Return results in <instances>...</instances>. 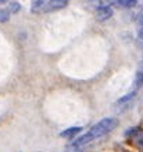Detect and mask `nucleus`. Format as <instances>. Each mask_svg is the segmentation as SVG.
<instances>
[{
  "label": "nucleus",
  "instance_id": "nucleus-1",
  "mask_svg": "<svg viewBox=\"0 0 143 152\" xmlns=\"http://www.w3.org/2000/svg\"><path fill=\"white\" fill-rule=\"evenodd\" d=\"M116 126H118L116 118L101 119V121H99L98 124H95L86 134H84V135H81V137H78V138L75 139V141L72 142V145L84 148V146H86L88 144H91L92 141H95V139L101 138V137H104L106 134H109L112 129H115Z\"/></svg>",
  "mask_w": 143,
  "mask_h": 152
},
{
  "label": "nucleus",
  "instance_id": "nucleus-2",
  "mask_svg": "<svg viewBox=\"0 0 143 152\" xmlns=\"http://www.w3.org/2000/svg\"><path fill=\"white\" fill-rule=\"evenodd\" d=\"M67 4H68V0H47L46 6H44V12H43V13L61 10V9H64Z\"/></svg>",
  "mask_w": 143,
  "mask_h": 152
},
{
  "label": "nucleus",
  "instance_id": "nucleus-3",
  "mask_svg": "<svg viewBox=\"0 0 143 152\" xmlns=\"http://www.w3.org/2000/svg\"><path fill=\"white\" fill-rule=\"evenodd\" d=\"M112 14H113V10H112L109 6H101L97 10V20L98 21H106L108 19H111Z\"/></svg>",
  "mask_w": 143,
  "mask_h": 152
},
{
  "label": "nucleus",
  "instance_id": "nucleus-4",
  "mask_svg": "<svg viewBox=\"0 0 143 152\" xmlns=\"http://www.w3.org/2000/svg\"><path fill=\"white\" fill-rule=\"evenodd\" d=\"M81 131H82V128H81V126H71V128L64 129L62 132L60 134V137H61V138H72V137L78 135Z\"/></svg>",
  "mask_w": 143,
  "mask_h": 152
},
{
  "label": "nucleus",
  "instance_id": "nucleus-5",
  "mask_svg": "<svg viewBox=\"0 0 143 152\" xmlns=\"http://www.w3.org/2000/svg\"><path fill=\"white\" fill-rule=\"evenodd\" d=\"M47 0H34L31 3V13H43Z\"/></svg>",
  "mask_w": 143,
  "mask_h": 152
},
{
  "label": "nucleus",
  "instance_id": "nucleus-6",
  "mask_svg": "<svg viewBox=\"0 0 143 152\" xmlns=\"http://www.w3.org/2000/svg\"><path fill=\"white\" fill-rule=\"evenodd\" d=\"M142 86H143V71L140 70V71L135 75V81H133V88H135V91L139 90Z\"/></svg>",
  "mask_w": 143,
  "mask_h": 152
},
{
  "label": "nucleus",
  "instance_id": "nucleus-7",
  "mask_svg": "<svg viewBox=\"0 0 143 152\" xmlns=\"http://www.w3.org/2000/svg\"><path fill=\"white\" fill-rule=\"evenodd\" d=\"M6 10L10 14H16V13H19L20 10H21V4H20V3H17V1H12V3L7 6Z\"/></svg>",
  "mask_w": 143,
  "mask_h": 152
},
{
  "label": "nucleus",
  "instance_id": "nucleus-8",
  "mask_svg": "<svg viewBox=\"0 0 143 152\" xmlns=\"http://www.w3.org/2000/svg\"><path fill=\"white\" fill-rule=\"evenodd\" d=\"M116 3L120 7H125V9H130V7H135L137 3V0H116Z\"/></svg>",
  "mask_w": 143,
  "mask_h": 152
},
{
  "label": "nucleus",
  "instance_id": "nucleus-9",
  "mask_svg": "<svg viewBox=\"0 0 143 152\" xmlns=\"http://www.w3.org/2000/svg\"><path fill=\"white\" fill-rule=\"evenodd\" d=\"M135 95H136V91H132V93L126 94L125 97H122V98L118 101V104H119V105H122V104H126V102H129V101H130L132 98H133Z\"/></svg>",
  "mask_w": 143,
  "mask_h": 152
},
{
  "label": "nucleus",
  "instance_id": "nucleus-10",
  "mask_svg": "<svg viewBox=\"0 0 143 152\" xmlns=\"http://www.w3.org/2000/svg\"><path fill=\"white\" fill-rule=\"evenodd\" d=\"M9 19H10V13L7 12L6 9L4 10H0V23H4Z\"/></svg>",
  "mask_w": 143,
  "mask_h": 152
},
{
  "label": "nucleus",
  "instance_id": "nucleus-11",
  "mask_svg": "<svg viewBox=\"0 0 143 152\" xmlns=\"http://www.w3.org/2000/svg\"><path fill=\"white\" fill-rule=\"evenodd\" d=\"M82 149H84V148H79V146H75V145H72V144H71V145L68 146L64 152H81Z\"/></svg>",
  "mask_w": 143,
  "mask_h": 152
},
{
  "label": "nucleus",
  "instance_id": "nucleus-12",
  "mask_svg": "<svg viewBox=\"0 0 143 152\" xmlns=\"http://www.w3.org/2000/svg\"><path fill=\"white\" fill-rule=\"evenodd\" d=\"M6 1H9V0H0V4H3V3H6Z\"/></svg>",
  "mask_w": 143,
  "mask_h": 152
},
{
  "label": "nucleus",
  "instance_id": "nucleus-13",
  "mask_svg": "<svg viewBox=\"0 0 143 152\" xmlns=\"http://www.w3.org/2000/svg\"><path fill=\"white\" fill-rule=\"evenodd\" d=\"M142 71H143V63H142Z\"/></svg>",
  "mask_w": 143,
  "mask_h": 152
}]
</instances>
